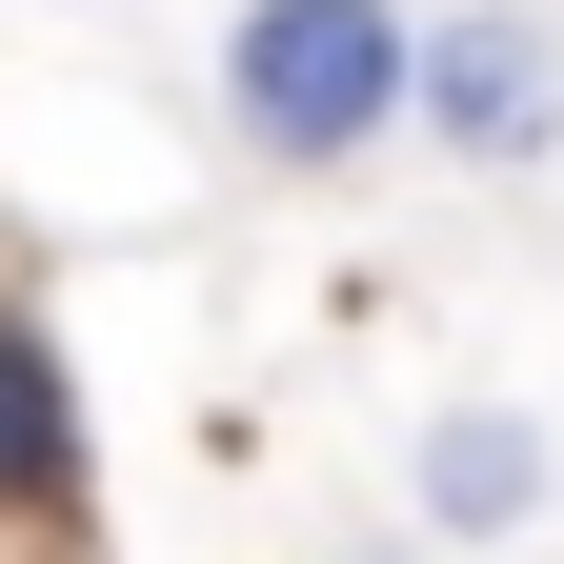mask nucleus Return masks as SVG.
<instances>
[{
  "label": "nucleus",
  "mask_w": 564,
  "mask_h": 564,
  "mask_svg": "<svg viewBox=\"0 0 564 564\" xmlns=\"http://www.w3.org/2000/svg\"><path fill=\"white\" fill-rule=\"evenodd\" d=\"M223 121H242V162H282V182L383 162V141L423 121V21H403V0H242V21H223Z\"/></svg>",
  "instance_id": "obj_1"
},
{
  "label": "nucleus",
  "mask_w": 564,
  "mask_h": 564,
  "mask_svg": "<svg viewBox=\"0 0 564 564\" xmlns=\"http://www.w3.org/2000/svg\"><path fill=\"white\" fill-rule=\"evenodd\" d=\"M423 141H444L464 182H544L564 162V21L444 0V21H423Z\"/></svg>",
  "instance_id": "obj_2"
},
{
  "label": "nucleus",
  "mask_w": 564,
  "mask_h": 564,
  "mask_svg": "<svg viewBox=\"0 0 564 564\" xmlns=\"http://www.w3.org/2000/svg\"><path fill=\"white\" fill-rule=\"evenodd\" d=\"M0 524H41V544L101 524V444H82V383H61L41 303H0Z\"/></svg>",
  "instance_id": "obj_3"
},
{
  "label": "nucleus",
  "mask_w": 564,
  "mask_h": 564,
  "mask_svg": "<svg viewBox=\"0 0 564 564\" xmlns=\"http://www.w3.org/2000/svg\"><path fill=\"white\" fill-rule=\"evenodd\" d=\"M505 524H544V423H505V403L423 423V544H505Z\"/></svg>",
  "instance_id": "obj_4"
}]
</instances>
